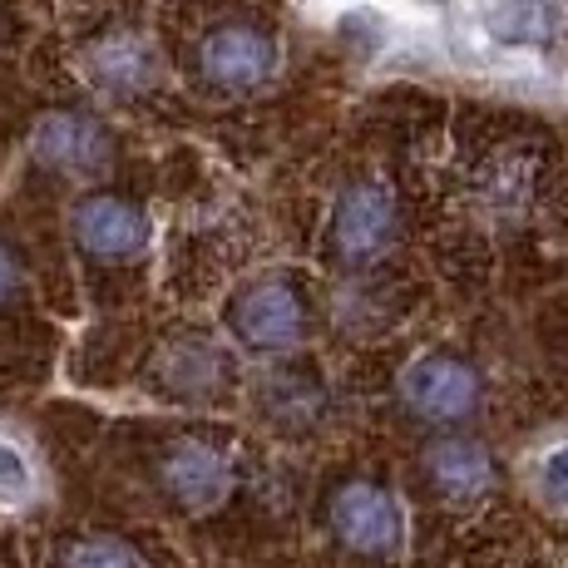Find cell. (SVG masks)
<instances>
[{
	"label": "cell",
	"instance_id": "6da1fadb",
	"mask_svg": "<svg viewBox=\"0 0 568 568\" xmlns=\"http://www.w3.org/2000/svg\"><path fill=\"white\" fill-rule=\"evenodd\" d=\"M277 36L253 26V20H223L193 45V80L207 94H227V100L267 90L277 80Z\"/></svg>",
	"mask_w": 568,
	"mask_h": 568
},
{
	"label": "cell",
	"instance_id": "7a4b0ae2",
	"mask_svg": "<svg viewBox=\"0 0 568 568\" xmlns=\"http://www.w3.org/2000/svg\"><path fill=\"white\" fill-rule=\"evenodd\" d=\"M400 233V213L396 199H390L386 183L362 179L346 183L342 199L332 207V223H326V253H332L336 267H371L390 253Z\"/></svg>",
	"mask_w": 568,
	"mask_h": 568
},
{
	"label": "cell",
	"instance_id": "3957f363",
	"mask_svg": "<svg viewBox=\"0 0 568 568\" xmlns=\"http://www.w3.org/2000/svg\"><path fill=\"white\" fill-rule=\"evenodd\" d=\"M227 332L247 352H292L307 336V292L292 277H257L227 307Z\"/></svg>",
	"mask_w": 568,
	"mask_h": 568
},
{
	"label": "cell",
	"instance_id": "277c9868",
	"mask_svg": "<svg viewBox=\"0 0 568 568\" xmlns=\"http://www.w3.org/2000/svg\"><path fill=\"white\" fill-rule=\"evenodd\" d=\"M326 524H332V534L346 549L366 554V559H390L400 549V539H406V519H400L396 495L371 485V479L336 485L332 499H326Z\"/></svg>",
	"mask_w": 568,
	"mask_h": 568
},
{
	"label": "cell",
	"instance_id": "5b68a950",
	"mask_svg": "<svg viewBox=\"0 0 568 568\" xmlns=\"http://www.w3.org/2000/svg\"><path fill=\"white\" fill-rule=\"evenodd\" d=\"M154 475H159V489L173 505L213 509L233 495L237 469H233V455L217 440H207V435H179V440H169L159 450Z\"/></svg>",
	"mask_w": 568,
	"mask_h": 568
},
{
	"label": "cell",
	"instance_id": "8992f818",
	"mask_svg": "<svg viewBox=\"0 0 568 568\" xmlns=\"http://www.w3.org/2000/svg\"><path fill=\"white\" fill-rule=\"evenodd\" d=\"M30 154L40 169L60 173V179H100L114 163V139L84 109H54L30 134Z\"/></svg>",
	"mask_w": 568,
	"mask_h": 568
},
{
	"label": "cell",
	"instance_id": "52a82bcc",
	"mask_svg": "<svg viewBox=\"0 0 568 568\" xmlns=\"http://www.w3.org/2000/svg\"><path fill=\"white\" fill-rule=\"evenodd\" d=\"M84 80L104 94V100H144L159 84V50L144 30L134 26H109L84 45Z\"/></svg>",
	"mask_w": 568,
	"mask_h": 568
},
{
	"label": "cell",
	"instance_id": "ba28073f",
	"mask_svg": "<svg viewBox=\"0 0 568 568\" xmlns=\"http://www.w3.org/2000/svg\"><path fill=\"white\" fill-rule=\"evenodd\" d=\"M70 237L94 262H129L149 247V217L119 193H90L70 207Z\"/></svg>",
	"mask_w": 568,
	"mask_h": 568
},
{
	"label": "cell",
	"instance_id": "9c48e42d",
	"mask_svg": "<svg viewBox=\"0 0 568 568\" xmlns=\"http://www.w3.org/2000/svg\"><path fill=\"white\" fill-rule=\"evenodd\" d=\"M400 396H406V406L420 415V420L445 425V420L475 415L479 396H485V381H479V371L465 366L460 356L430 352L400 376Z\"/></svg>",
	"mask_w": 568,
	"mask_h": 568
},
{
	"label": "cell",
	"instance_id": "30bf717a",
	"mask_svg": "<svg viewBox=\"0 0 568 568\" xmlns=\"http://www.w3.org/2000/svg\"><path fill=\"white\" fill-rule=\"evenodd\" d=\"M154 386L173 400H213L233 386V356L207 336H179L159 352Z\"/></svg>",
	"mask_w": 568,
	"mask_h": 568
},
{
	"label": "cell",
	"instance_id": "8fae6325",
	"mask_svg": "<svg viewBox=\"0 0 568 568\" xmlns=\"http://www.w3.org/2000/svg\"><path fill=\"white\" fill-rule=\"evenodd\" d=\"M425 479L450 505H475V499H485L495 489V460H489V450L479 440L450 435V440H435L425 450Z\"/></svg>",
	"mask_w": 568,
	"mask_h": 568
},
{
	"label": "cell",
	"instance_id": "7c38bea8",
	"mask_svg": "<svg viewBox=\"0 0 568 568\" xmlns=\"http://www.w3.org/2000/svg\"><path fill=\"white\" fill-rule=\"evenodd\" d=\"M262 410L272 415V420L282 425H312L316 415L326 410V386L316 381V371L307 366H282L267 376V386H262Z\"/></svg>",
	"mask_w": 568,
	"mask_h": 568
},
{
	"label": "cell",
	"instance_id": "4fadbf2b",
	"mask_svg": "<svg viewBox=\"0 0 568 568\" xmlns=\"http://www.w3.org/2000/svg\"><path fill=\"white\" fill-rule=\"evenodd\" d=\"M489 30L509 45H539L554 36V10L544 0H505L489 10Z\"/></svg>",
	"mask_w": 568,
	"mask_h": 568
},
{
	"label": "cell",
	"instance_id": "5bb4252c",
	"mask_svg": "<svg viewBox=\"0 0 568 568\" xmlns=\"http://www.w3.org/2000/svg\"><path fill=\"white\" fill-rule=\"evenodd\" d=\"M60 568H144L134 559V549L109 534H80L60 549Z\"/></svg>",
	"mask_w": 568,
	"mask_h": 568
},
{
	"label": "cell",
	"instance_id": "9a60e30c",
	"mask_svg": "<svg viewBox=\"0 0 568 568\" xmlns=\"http://www.w3.org/2000/svg\"><path fill=\"white\" fill-rule=\"evenodd\" d=\"M30 489V469L20 460L16 445L0 440V499H20Z\"/></svg>",
	"mask_w": 568,
	"mask_h": 568
},
{
	"label": "cell",
	"instance_id": "2e32d148",
	"mask_svg": "<svg viewBox=\"0 0 568 568\" xmlns=\"http://www.w3.org/2000/svg\"><path fill=\"white\" fill-rule=\"evenodd\" d=\"M20 287H26V277H20V257L0 243V307H6L10 297H20Z\"/></svg>",
	"mask_w": 568,
	"mask_h": 568
},
{
	"label": "cell",
	"instance_id": "e0dca14e",
	"mask_svg": "<svg viewBox=\"0 0 568 568\" xmlns=\"http://www.w3.org/2000/svg\"><path fill=\"white\" fill-rule=\"evenodd\" d=\"M544 485H549L559 499H568V450L549 455V465H544Z\"/></svg>",
	"mask_w": 568,
	"mask_h": 568
}]
</instances>
